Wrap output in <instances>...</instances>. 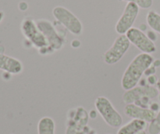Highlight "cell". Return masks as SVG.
<instances>
[{
    "label": "cell",
    "instance_id": "cell-9",
    "mask_svg": "<svg viewBox=\"0 0 160 134\" xmlns=\"http://www.w3.org/2000/svg\"><path fill=\"white\" fill-rule=\"evenodd\" d=\"M159 96V90L156 87L149 85L146 86H137L133 89L127 90L123 95V101L126 105L135 104L142 99L148 97L152 99L156 98Z\"/></svg>",
    "mask_w": 160,
    "mask_h": 134
},
{
    "label": "cell",
    "instance_id": "cell-24",
    "mask_svg": "<svg viewBox=\"0 0 160 134\" xmlns=\"http://www.w3.org/2000/svg\"><path fill=\"white\" fill-rule=\"evenodd\" d=\"M152 65L154 66L155 67H160V60L157 59V60H154L152 63Z\"/></svg>",
    "mask_w": 160,
    "mask_h": 134
},
{
    "label": "cell",
    "instance_id": "cell-16",
    "mask_svg": "<svg viewBox=\"0 0 160 134\" xmlns=\"http://www.w3.org/2000/svg\"><path fill=\"white\" fill-rule=\"evenodd\" d=\"M120 2H127V3H134L138 6L139 8L144 9H148L152 6L153 0H118Z\"/></svg>",
    "mask_w": 160,
    "mask_h": 134
},
{
    "label": "cell",
    "instance_id": "cell-28",
    "mask_svg": "<svg viewBox=\"0 0 160 134\" xmlns=\"http://www.w3.org/2000/svg\"><path fill=\"white\" fill-rule=\"evenodd\" d=\"M137 134H147V133H146V131H145V130H142V131L139 132V133H138Z\"/></svg>",
    "mask_w": 160,
    "mask_h": 134
},
{
    "label": "cell",
    "instance_id": "cell-15",
    "mask_svg": "<svg viewBox=\"0 0 160 134\" xmlns=\"http://www.w3.org/2000/svg\"><path fill=\"white\" fill-rule=\"evenodd\" d=\"M148 131L149 134H160V110L156 114V118L149 123Z\"/></svg>",
    "mask_w": 160,
    "mask_h": 134
},
{
    "label": "cell",
    "instance_id": "cell-6",
    "mask_svg": "<svg viewBox=\"0 0 160 134\" xmlns=\"http://www.w3.org/2000/svg\"><path fill=\"white\" fill-rule=\"evenodd\" d=\"M131 46V42L126 35H120L114 41L112 46L104 53V62L112 65L118 63L126 54Z\"/></svg>",
    "mask_w": 160,
    "mask_h": 134
},
{
    "label": "cell",
    "instance_id": "cell-19",
    "mask_svg": "<svg viewBox=\"0 0 160 134\" xmlns=\"http://www.w3.org/2000/svg\"><path fill=\"white\" fill-rule=\"evenodd\" d=\"M146 35L148 37V39H149L151 41H152L153 42H155L156 40H157L158 39L157 34H156V31H154L153 30H149V31H147Z\"/></svg>",
    "mask_w": 160,
    "mask_h": 134
},
{
    "label": "cell",
    "instance_id": "cell-25",
    "mask_svg": "<svg viewBox=\"0 0 160 134\" xmlns=\"http://www.w3.org/2000/svg\"><path fill=\"white\" fill-rule=\"evenodd\" d=\"M139 29H140L141 31H145V30H146L147 29L146 24H141L140 28H139Z\"/></svg>",
    "mask_w": 160,
    "mask_h": 134
},
{
    "label": "cell",
    "instance_id": "cell-5",
    "mask_svg": "<svg viewBox=\"0 0 160 134\" xmlns=\"http://www.w3.org/2000/svg\"><path fill=\"white\" fill-rule=\"evenodd\" d=\"M39 30L48 41L50 46L56 51L60 50L66 43V39L62 37L56 28L55 25L47 19H38L36 20Z\"/></svg>",
    "mask_w": 160,
    "mask_h": 134
},
{
    "label": "cell",
    "instance_id": "cell-1",
    "mask_svg": "<svg viewBox=\"0 0 160 134\" xmlns=\"http://www.w3.org/2000/svg\"><path fill=\"white\" fill-rule=\"evenodd\" d=\"M154 58L151 54L139 53L132 60L125 70L121 79V86L124 90H129L138 85L145 70L152 65Z\"/></svg>",
    "mask_w": 160,
    "mask_h": 134
},
{
    "label": "cell",
    "instance_id": "cell-2",
    "mask_svg": "<svg viewBox=\"0 0 160 134\" xmlns=\"http://www.w3.org/2000/svg\"><path fill=\"white\" fill-rule=\"evenodd\" d=\"M52 15L56 21L62 25L74 35H81L83 32V24L80 19L64 6H57L52 9Z\"/></svg>",
    "mask_w": 160,
    "mask_h": 134
},
{
    "label": "cell",
    "instance_id": "cell-22",
    "mask_svg": "<svg viewBox=\"0 0 160 134\" xmlns=\"http://www.w3.org/2000/svg\"><path fill=\"white\" fill-rule=\"evenodd\" d=\"M98 111H95V110H91L90 112L88 113L89 118H91L92 119H95L97 118V116H98Z\"/></svg>",
    "mask_w": 160,
    "mask_h": 134
},
{
    "label": "cell",
    "instance_id": "cell-12",
    "mask_svg": "<svg viewBox=\"0 0 160 134\" xmlns=\"http://www.w3.org/2000/svg\"><path fill=\"white\" fill-rule=\"evenodd\" d=\"M148 122L139 119H132L125 125L122 126L117 131V134H137L145 130Z\"/></svg>",
    "mask_w": 160,
    "mask_h": 134
},
{
    "label": "cell",
    "instance_id": "cell-14",
    "mask_svg": "<svg viewBox=\"0 0 160 134\" xmlns=\"http://www.w3.org/2000/svg\"><path fill=\"white\" fill-rule=\"evenodd\" d=\"M146 21L148 26L156 31V33L160 34V14L154 10H150L147 13Z\"/></svg>",
    "mask_w": 160,
    "mask_h": 134
},
{
    "label": "cell",
    "instance_id": "cell-26",
    "mask_svg": "<svg viewBox=\"0 0 160 134\" xmlns=\"http://www.w3.org/2000/svg\"><path fill=\"white\" fill-rule=\"evenodd\" d=\"M3 17H4V13L2 11L0 10V23L2 22V20H3Z\"/></svg>",
    "mask_w": 160,
    "mask_h": 134
},
{
    "label": "cell",
    "instance_id": "cell-8",
    "mask_svg": "<svg viewBox=\"0 0 160 134\" xmlns=\"http://www.w3.org/2000/svg\"><path fill=\"white\" fill-rule=\"evenodd\" d=\"M126 36L131 43L135 46L142 53L151 54L155 53L157 50L155 42L150 40L147 35L139 28H131L126 33Z\"/></svg>",
    "mask_w": 160,
    "mask_h": 134
},
{
    "label": "cell",
    "instance_id": "cell-13",
    "mask_svg": "<svg viewBox=\"0 0 160 134\" xmlns=\"http://www.w3.org/2000/svg\"><path fill=\"white\" fill-rule=\"evenodd\" d=\"M38 134H56V123L52 118L45 116L38 123Z\"/></svg>",
    "mask_w": 160,
    "mask_h": 134
},
{
    "label": "cell",
    "instance_id": "cell-27",
    "mask_svg": "<svg viewBox=\"0 0 160 134\" xmlns=\"http://www.w3.org/2000/svg\"><path fill=\"white\" fill-rule=\"evenodd\" d=\"M156 88H157V89H158L159 92H160V78H159V80H158L157 83H156Z\"/></svg>",
    "mask_w": 160,
    "mask_h": 134
},
{
    "label": "cell",
    "instance_id": "cell-10",
    "mask_svg": "<svg viewBox=\"0 0 160 134\" xmlns=\"http://www.w3.org/2000/svg\"><path fill=\"white\" fill-rule=\"evenodd\" d=\"M123 111L124 114L131 119H139L149 123L156 118L157 114L155 111H152L150 108H142L134 104L126 105Z\"/></svg>",
    "mask_w": 160,
    "mask_h": 134
},
{
    "label": "cell",
    "instance_id": "cell-23",
    "mask_svg": "<svg viewBox=\"0 0 160 134\" xmlns=\"http://www.w3.org/2000/svg\"><path fill=\"white\" fill-rule=\"evenodd\" d=\"M19 8H20V9L21 11H25L28 9V5L27 4V3H25V2H21V3H20V4H19Z\"/></svg>",
    "mask_w": 160,
    "mask_h": 134
},
{
    "label": "cell",
    "instance_id": "cell-7",
    "mask_svg": "<svg viewBox=\"0 0 160 134\" xmlns=\"http://www.w3.org/2000/svg\"><path fill=\"white\" fill-rule=\"evenodd\" d=\"M139 9L140 8L135 3H127L121 17L116 24L115 30L118 34L126 35V33L133 28V25L138 16Z\"/></svg>",
    "mask_w": 160,
    "mask_h": 134
},
{
    "label": "cell",
    "instance_id": "cell-30",
    "mask_svg": "<svg viewBox=\"0 0 160 134\" xmlns=\"http://www.w3.org/2000/svg\"><path fill=\"white\" fill-rule=\"evenodd\" d=\"M107 134H110V133H107Z\"/></svg>",
    "mask_w": 160,
    "mask_h": 134
},
{
    "label": "cell",
    "instance_id": "cell-21",
    "mask_svg": "<svg viewBox=\"0 0 160 134\" xmlns=\"http://www.w3.org/2000/svg\"><path fill=\"white\" fill-rule=\"evenodd\" d=\"M81 45V41H79L78 39H73L71 42V46L73 48H79Z\"/></svg>",
    "mask_w": 160,
    "mask_h": 134
},
{
    "label": "cell",
    "instance_id": "cell-17",
    "mask_svg": "<svg viewBox=\"0 0 160 134\" xmlns=\"http://www.w3.org/2000/svg\"><path fill=\"white\" fill-rule=\"evenodd\" d=\"M158 80H159V78L156 77V75H150V76H148V78H147V83H148L149 86H154L155 85H156Z\"/></svg>",
    "mask_w": 160,
    "mask_h": 134
},
{
    "label": "cell",
    "instance_id": "cell-18",
    "mask_svg": "<svg viewBox=\"0 0 160 134\" xmlns=\"http://www.w3.org/2000/svg\"><path fill=\"white\" fill-rule=\"evenodd\" d=\"M156 67H155L153 65H151L149 67L145 70V73H144V75H145L146 77L150 76V75H156Z\"/></svg>",
    "mask_w": 160,
    "mask_h": 134
},
{
    "label": "cell",
    "instance_id": "cell-20",
    "mask_svg": "<svg viewBox=\"0 0 160 134\" xmlns=\"http://www.w3.org/2000/svg\"><path fill=\"white\" fill-rule=\"evenodd\" d=\"M149 108L152 110V111H155V112L157 113L158 111L160 110V106L158 103L156 102H152V103L150 104L149 105Z\"/></svg>",
    "mask_w": 160,
    "mask_h": 134
},
{
    "label": "cell",
    "instance_id": "cell-29",
    "mask_svg": "<svg viewBox=\"0 0 160 134\" xmlns=\"http://www.w3.org/2000/svg\"><path fill=\"white\" fill-rule=\"evenodd\" d=\"M158 97H159V100H160V95L158 96Z\"/></svg>",
    "mask_w": 160,
    "mask_h": 134
},
{
    "label": "cell",
    "instance_id": "cell-11",
    "mask_svg": "<svg viewBox=\"0 0 160 134\" xmlns=\"http://www.w3.org/2000/svg\"><path fill=\"white\" fill-rule=\"evenodd\" d=\"M23 68V64L19 60L0 53V70L12 75H17L21 73Z\"/></svg>",
    "mask_w": 160,
    "mask_h": 134
},
{
    "label": "cell",
    "instance_id": "cell-3",
    "mask_svg": "<svg viewBox=\"0 0 160 134\" xmlns=\"http://www.w3.org/2000/svg\"><path fill=\"white\" fill-rule=\"evenodd\" d=\"M95 107L98 114L109 126L120 127L123 123L121 115L115 109L110 100L106 97H98L95 100Z\"/></svg>",
    "mask_w": 160,
    "mask_h": 134
},
{
    "label": "cell",
    "instance_id": "cell-4",
    "mask_svg": "<svg viewBox=\"0 0 160 134\" xmlns=\"http://www.w3.org/2000/svg\"><path fill=\"white\" fill-rule=\"evenodd\" d=\"M21 31L23 36L34 46L38 50L50 46L42 31L39 30L36 20L32 17H28L23 20L21 23Z\"/></svg>",
    "mask_w": 160,
    "mask_h": 134
}]
</instances>
